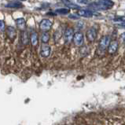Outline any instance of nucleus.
<instances>
[{"instance_id":"1","label":"nucleus","mask_w":125,"mask_h":125,"mask_svg":"<svg viewBox=\"0 0 125 125\" xmlns=\"http://www.w3.org/2000/svg\"><path fill=\"white\" fill-rule=\"evenodd\" d=\"M114 2L112 0H99L98 2L89 3L88 7L94 10H106L113 8Z\"/></svg>"},{"instance_id":"2","label":"nucleus","mask_w":125,"mask_h":125,"mask_svg":"<svg viewBox=\"0 0 125 125\" xmlns=\"http://www.w3.org/2000/svg\"><path fill=\"white\" fill-rule=\"evenodd\" d=\"M110 43V38L109 35H105L103 36L99 41L98 49L102 51H105L108 48V46Z\"/></svg>"},{"instance_id":"3","label":"nucleus","mask_w":125,"mask_h":125,"mask_svg":"<svg viewBox=\"0 0 125 125\" xmlns=\"http://www.w3.org/2000/svg\"><path fill=\"white\" fill-rule=\"evenodd\" d=\"M73 40L74 43L76 46H82L83 45V42H84L83 34L82 33L81 31H77V32H76L74 34Z\"/></svg>"},{"instance_id":"4","label":"nucleus","mask_w":125,"mask_h":125,"mask_svg":"<svg viewBox=\"0 0 125 125\" xmlns=\"http://www.w3.org/2000/svg\"><path fill=\"white\" fill-rule=\"evenodd\" d=\"M52 27V22L48 19H43L40 24V28L43 32H47Z\"/></svg>"},{"instance_id":"5","label":"nucleus","mask_w":125,"mask_h":125,"mask_svg":"<svg viewBox=\"0 0 125 125\" xmlns=\"http://www.w3.org/2000/svg\"><path fill=\"white\" fill-rule=\"evenodd\" d=\"M87 39L89 42H94L95 40L96 37H97V31L94 28H91L87 31Z\"/></svg>"},{"instance_id":"6","label":"nucleus","mask_w":125,"mask_h":125,"mask_svg":"<svg viewBox=\"0 0 125 125\" xmlns=\"http://www.w3.org/2000/svg\"><path fill=\"white\" fill-rule=\"evenodd\" d=\"M73 29L72 28H68L65 29V33H64V39H65V41L66 42H70L71 41L73 40Z\"/></svg>"},{"instance_id":"7","label":"nucleus","mask_w":125,"mask_h":125,"mask_svg":"<svg viewBox=\"0 0 125 125\" xmlns=\"http://www.w3.org/2000/svg\"><path fill=\"white\" fill-rule=\"evenodd\" d=\"M51 49L50 46L43 45L41 46L40 53L42 57H43V58H48V57L51 55Z\"/></svg>"},{"instance_id":"8","label":"nucleus","mask_w":125,"mask_h":125,"mask_svg":"<svg viewBox=\"0 0 125 125\" xmlns=\"http://www.w3.org/2000/svg\"><path fill=\"white\" fill-rule=\"evenodd\" d=\"M77 15L80 17L90 18V17H92L94 16V12H92L91 10H79L77 12Z\"/></svg>"},{"instance_id":"9","label":"nucleus","mask_w":125,"mask_h":125,"mask_svg":"<svg viewBox=\"0 0 125 125\" xmlns=\"http://www.w3.org/2000/svg\"><path fill=\"white\" fill-rule=\"evenodd\" d=\"M118 46H119V43L116 40H113L112 42H110V43L108 46V52L109 53H111V54L116 53L117 49H118Z\"/></svg>"},{"instance_id":"10","label":"nucleus","mask_w":125,"mask_h":125,"mask_svg":"<svg viewBox=\"0 0 125 125\" xmlns=\"http://www.w3.org/2000/svg\"><path fill=\"white\" fill-rule=\"evenodd\" d=\"M16 25L17 27V28H19L21 31H24L26 28V21L23 17H21V18H17L15 21Z\"/></svg>"},{"instance_id":"11","label":"nucleus","mask_w":125,"mask_h":125,"mask_svg":"<svg viewBox=\"0 0 125 125\" xmlns=\"http://www.w3.org/2000/svg\"><path fill=\"white\" fill-rule=\"evenodd\" d=\"M22 6H23L22 3L19 1H17V0H13V1L10 2L6 5V8H15V9L17 8V9H18V8H21Z\"/></svg>"},{"instance_id":"12","label":"nucleus","mask_w":125,"mask_h":125,"mask_svg":"<svg viewBox=\"0 0 125 125\" xmlns=\"http://www.w3.org/2000/svg\"><path fill=\"white\" fill-rule=\"evenodd\" d=\"M30 41H31V43L33 46H36L38 45V42H39V36H38V34L37 32L35 31H32L30 35Z\"/></svg>"},{"instance_id":"13","label":"nucleus","mask_w":125,"mask_h":125,"mask_svg":"<svg viewBox=\"0 0 125 125\" xmlns=\"http://www.w3.org/2000/svg\"><path fill=\"white\" fill-rule=\"evenodd\" d=\"M6 33H7V35H8L10 39H14V38L16 37V35H17L16 29L13 27H12V26L7 27V28H6Z\"/></svg>"},{"instance_id":"14","label":"nucleus","mask_w":125,"mask_h":125,"mask_svg":"<svg viewBox=\"0 0 125 125\" xmlns=\"http://www.w3.org/2000/svg\"><path fill=\"white\" fill-rule=\"evenodd\" d=\"M21 42L24 45H27L29 42V37H28V35L27 33V31H22L21 34Z\"/></svg>"},{"instance_id":"15","label":"nucleus","mask_w":125,"mask_h":125,"mask_svg":"<svg viewBox=\"0 0 125 125\" xmlns=\"http://www.w3.org/2000/svg\"><path fill=\"white\" fill-rule=\"evenodd\" d=\"M63 2L65 3L68 7H69V8H71V9H74V10H80V6L76 5L75 3L69 1V0H63Z\"/></svg>"},{"instance_id":"16","label":"nucleus","mask_w":125,"mask_h":125,"mask_svg":"<svg viewBox=\"0 0 125 125\" xmlns=\"http://www.w3.org/2000/svg\"><path fill=\"white\" fill-rule=\"evenodd\" d=\"M69 13V10L67 8H60L55 10V13L62 14V15H65V14H68Z\"/></svg>"},{"instance_id":"17","label":"nucleus","mask_w":125,"mask_h":125,"mask_svg":"<svg viewBox=\"0 0 125 125\" xmlns=\"http://www.w3.org/2000/svg\"><path fill=\"white\" fill-rule=\"evenodd\" d=\"M50 40V35L48 32H42L41 35V41L43 43H46Z\"/></svg>"},{"instance_id":"18","label":"nucleus","mask_w":125,"mask_h":125,"mask_svg":"<svg viewBox=\"0 0 125 125\" xmlns=\"http://www.w3.org/2000/svg\"><path fill=\"white\" fill-rule=\"evenodd\" d=\"M6 28V25H5V22L2 20H0V31L1 32H3L5 31Z\"/></svg>"},{"instance_id":"19","label":"nucleus","mask_w":125,"mask_h":125,"mask_svg":"<svg viewBox=\"0 0 125 125\" xmlns=\"http://www.w3.org/2000/svg\"><path fill=\"white\" fill-rule=\"evenodd\" d=\"M77 2L80 4H83V5H88L90 2L89 0H77Z\"/></svg>"},{"instance_id":"20","label":"nucleus","mask_w":125,"mask_h":125,"mask_svg":"<svg viewBox=\"0 0 125 125\" xmlns=\"http://www.w3.org/2000/svg\"><path fill=\"white\" fill-rule=\"evenodd\" d=\"M114 21H120L121 23H124L125 22V17H117V18L114 19Z\"/></svg>"},{"instance_id":"21","label":"nucleus","mask_w":125,"mask_h":125,"mask_svg":"<svg viewBox=\"0 0 125 125\" xmlns=\"http://www.w3.org/2000/svg\"><path fill=\"white\" fill-rule=\"evenodd\" d=\"M69 18L71 19H74V20H77L80 18V17L78 15H76V14H70V15L69 16Z\"/></svg>"},{"instance_id":"22","label":"nucleus","mask_w":125,"mask_h":125,"mask_svg":"<svg viewBox=\"0 0 125 125\" xmlns=\"http://www.w3.org/2000/svg\"><path fill=\"white\" fill-rule=\"evenodd\" d=\"M120 37V40L122 41V42L124 44H125V32L121 34Z\"/></svg>"},{"instance_id":"23","label":"nucleus","mask_w":125,"mask_h":125,"mask_svg":"<svg viewBox=\"0 0 125 125\" xmlns=\"http://www.w3.org/2000/svg\"><path fill=\"white\" fill-rule=\"evenodd\" d=\"M119 27H121V28H125V22L124 23H120L118 24Z\"/></svg>"}]
</instances>
